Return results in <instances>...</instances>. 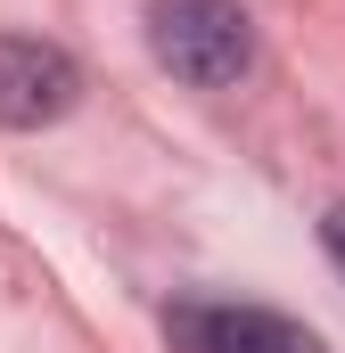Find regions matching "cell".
<instances>
[{"instance_id":"1","label":"cell","mask_w":345,"mask_h":353,"mask_svg":"<svg viewBox=\"0 0 345 353\" xmlns=\"http://www.w3.org/2000/svg\"><path fill=\"white\" fill-rule=\"evenodd\" d=\"M148 50L172 83L222 90L255 66V25L239 0H148Z\"/></svg>"},{"instance_id":"2","label":"cell","mask_w":345,"mask_h":353,"mask_svg":"<svg viewBox=\"0 0 345 353\" xmlns=\"http://www.w3.org/2000/svg\"><path fill=\"white\" fill-rule=\"evenodd\" d=\"M75 99H83V74H75L66 50L25 41V33H0V132H41Z\"/></svg>"},{"instance_id":"3","label":"cell","mask_w":345,"mask_h":353,"mask_svg":"<svg viewBox=\"0 0 345 353\" xmlns=\"http://www.w3.org/2000/svg\"><path fill=\"white\" fill-rule=\"evenodd\" d=\"M172 353H321V337L263 304H172Z\"/></svg>"},{"instance_id":"4","label":"cell","mask_w":345,"mask_h":353,"mask_svg":"<svg viewBox=\"0 0 345 353\" xmlns=\"http://www.w3.org/2000/svg\"><path fill=\"white\" fill-rule=\"evenodd\" d=\"M321 247H329V263L345 271V205H329V222H321Z\"/></svg>"}]
</instances>
